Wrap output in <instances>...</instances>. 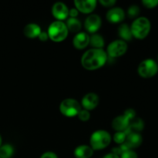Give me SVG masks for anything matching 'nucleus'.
Segmentation results:
<instances>
[{
	"label": "nucleus",
	"mask_w": 158,
	"mask_h": 158,
	"mask_svg": "<svg viewBox=\"0 0 158 158\" xmlns=\"http://www.w3.org/2000/svg\"><path fill=\"white\" fill-rule=\"evenodd\" d=\"M108 56L103 49H88L81 58V64L87 70H96L106 64Z\"/></svg>",
	"instance_id": "obj_1"
},
{
	"label": "nucleus",
	"mask_w": 158,
	"mask_h": 158,
	"mask_svg": "<svg viewBox=\"0 0 158 158\" xmlns=\"http://www.w3.org/2000/svg\"><path fill=\"white\" fill-rule=\"evenodd\" d=\"M111 136L109 132L104 130H98L94 132L89 139L90 147L94 151H101L110 145Z\"/></svg>",
	"instance_id": "obj_2"
},
{
	"label": "nucleus",
	"mask_w": 158,
	"mask_h": 158,
	"mask_svg": "<svg viewBox=\"0 0 158 158\" xmlns=\"http://www.w3.org/2000/svg\"><path fill=\"white\" fill-rule=\"evenodd\" d=\"M133 37L138 40L146 38L151 30V22L146 17H139L132 23L131 26Z\"/></svg>",
	"instance_id": "obj_3"
},
{
	"label": "nucleus",
	"mask_w": 158,
	"mask_h": 158,
	"mask_svg": "<svg viewBox=\"0 0 158 158\" xmlns=\"http://www.w3.org/2000/svg\"><path fill=\"white\" fill-rule=\"evenodd\" d=\"M48 35L51 40L54 42H62L67 37L69 31L66 23L62 21H54L48 28Z\"/></svg>",
	"instance_id": "obj_4"
},
{
	"label": "nucleus",
	"mask_w": 158,
	"mask_h": 158,
	"mask_svg": "<svg viewBox=\"0 0 158 158\" xmlns=\"http://www.w3.org/2000/svg\"><path fill=\"white\" fill-rule=\"evenodd\" d=\"M82 110L81 105L75 99L67 98L63 100L60 105V113L66 117H73L78 115Z\"/></svg>",
	"instance_id": "obj_5"
},
{
	"label": "nucleus",
	"mask_w": 158,
	"mask_h": 158,
	"mask_svg": "<svg viewBox=\"0 0 158 158\" xmlns=\"http://www.w3.org/2000/svg\"><path fill=\"white\" fill-rule=\"evenodd\" d=\"M137 72L140 77L143 78H151L155 76L158 72V64L152 59L143 60L139 64Z\"/></svg>",
	"instance_id": "obj_6"
},
{
	"label": "nucleus",
	"mask_w": 158,
	"mask_h": 158,
	"mask_svg": "<svg viewBox=\"0 0 158 158\" xmlns=\"http://www.w3.org/2000/svg\"><path fill=\"white\" fill-rule=\"evenodd\" d=\"M127 50V44L126 42L121 40H117L111 42L108 45L106 54L111 58H117L124 55Z\"/></svg>",
	"instance_id": "obj_7"
},
{
	"label": "nucleus",
	"mask_w": 158,
	"mask_h": 158,
	"mask_svg": "<svg viewBox=\"0 0 158 158\" xmlns=\"http://www.w3.org/2000/svg\"><path fill=\"white\" fill-rule=\"evenodd\" d=\"M101 24L102 20L100 15L97 14H91L85 20L84 27L88 32L94 34L99 30Z\"/></svg>",
	"instance_id": "obj_8"
},
{
	"label": "nucleus",
	"mask_w": 158,
	"mask_h": 158,
	"mask_svg": "<svg viewBox=\"0 0 158 158\" xmlns=\"http://www.w3.org/2000/svg\"><path fill=\"white\" fill-rule=\"evenodd\" d=\"M52 14L57 21L65 20L69 16V9L67 6L61 2H56L52 7Z\"/></svg>",
	"instance_id": "obj_9"
},
{
	"label": "nucleus",
	"mask_w": 158,
	"mask_h": 158,
	"mask_svg": "<svg viewBox=\"0 0 158 158\" xmlns=\"http://www.w3.org/2000/svg\"><path fill=\"white\" fill-rule=\"evenodd\" d=\"M106 18L111 23H119L125 19V12L120 7H112L106 12Z\"/></svg>",
	"instance_id": "obj_10"
},
{
	"label": "nucleus",
	"mask_w": 158,
	"mask_h": 158,
	"mask_svg": "<svg viewBox=\"0 0 158 158\" xmlns=\"http://www.w3.org/2000/svg\"><path fill=\"white\" fill-rule=\"evenodd\" d=\"M99 104V97L95 93H88L83 97L81 105L83 109L89 111L95 109Z\"/></svg>",
	"instance_id": "obj_11"
},
{
	"label": "nucleus",
	"mask_w": 158,
	"mask_h": 158,
	"mask_svg": "<svg viewBox=\"0 0 158 158\" xmlns=\"http://www.w3.org/2000/svg\"><path fill=\"white\" fill-rule=\"evenodd\" d=\"M76 9L82 13H91L97 6L96 0H76L74 1Z\"/></svg>",
	"instance_id": "obj_12"
},
{
	"label": "nucleus",
	"mask_w": 158,
	"mask_h": 158,
	"mask_svg": "<svg viewBox=\"0 0 158 158\" xmlns=\"http://www.w3.org/2000/svg\"><path fill=\"white\" fill-rule=\"evenodd\" d=\"M89 35L86 32H80L74 36L73 45L77 49H83L89 45Z\"/></svg>",
	"instance_id": "obj_13"
},
{
	"label": "nucleus",
	"mask_w": 158,
	"mask_h": 158,
	"mask_svg": "<svg viewBox=\"0 0 158 158\" xmlns=\"http://www.w3.org/2000/svg\"><path fill=\"white\" fill-rule=\"evenodd\" d=\"M130 120L124 115H120L115 117L112 121V127L114 131L124 132L129 126Z\"/></svg>",
	"instance_id": "obj_14"
},
{
	"label": "nucleus",
	"mask_w": 158,
	"mask_h": 158,
	"mask_svg": "<svg viewBox=\"0 0 158 158\" xmlns=\"http://www.w3.org/2000/svg\"><path fill=\"white\" fill-rule=\"evenodd\" d=\"M142 142H143V138H142L141 134L139 133H131L127 134L126 140H125V143L131 150L140 147Z\"/></svg>",
	"instance_id": "obj_15"
},
{
	"label": "nucleus",
	"mask_w": 158,
	"mask_h": 158,
	"mask_svg": "<svg viewBox=\"0 0 158 158\" xmlns=\"http://www.w3.org/2000/svg\"><path fill=\"white\" fill-rule=\"evenodd\" d=\"M143 127H144V123H143V120L138 117H135L130 121L129 126L124 132L127 135L131 133H139L140 134V131H143Z\"/></svg>",
	"instance_id": "obj_16"
},
{
	"label": "nucleus",
	"mask_w": 158,
	"mask_h": 158,
	"mask_svg": "<svg viewBox=\"0 0 158 158\" xmlns=\"http://www.w3.org/2000/svg\"><path fill=\"white\" fill-rule=\"evenodd\" d=\"M41 32V28L35 23H29L23 29V33L29 39L36 38Z\"/></svg>",
	"instance_id": "obj_17"
},
{
	"label": "nucleus",
	"mask_w": 158,
	"mask_h": 158,
	"mask_svg": "<svg viewBox=\"0 0 158 158\" xmlns=\"http://www.w3.org/2000/svg\"><path fill=\"white\" fill-rule=\"evenodd\" d=\"M94 150L88 145H80L74 150L76 158H90L94 154Z\"/></svg>",
	"instance_id": "obj_18"
},
{
	"label": "nucleus",
	"mask_w": 158,
	"mask_h": 158,
	"mask_svg": "<svg viewBox=\"0 0 158 158\" xmlns=\"http://www.w3.org/2000/svg\"><path fill=\"white\" fill-rule=\"evenodd\" d=\"M118 35L123 41H130L132 40L133 35L131 32V26L126 23H123L118 28Z\"/></svg>",
	"instance_id": "obj_19"
},
{
	"label": "nucleus",
	"mask_w": 158,
	"mask_h": 158,
	"mask_svg": "<svg viewBox=\"0 0 158 158\" xmlns=\"http://www.w3.org/2000/svg\"><path fill=\"white\" fill-rule=\"evenodd\" d=\"M66 25L69 32L77 34L81 30V22L77 18H70V17L68 18L67 20H66Z\"/></svg>",
	"instance_id": "obj_20"
},
{
	"label": "nucleus",
	"mask_w": 158,
	"mask_h": 158,
	"mask_svg": "<svg viewBox=\"0 0 158 158\" xmlns=\"http://www.w3.org/2000/svg\"><path fill=\"white\" fill-rule=\"evenodd\" d=\"M104 40L103 36L100 34L94 33L91 36H89V43L91 46L94 49H103L104 46Z\"/></svg>",
	"instance_id": "obj_21"
},
{
	"label": "nucleus",
	"mask_w": 158,
	"mask_h": 158,
	"mask_svg": "<svg viewBox=\"0 0 158 158\" xmlns=\"http://www.w3.org/2000/svg\"><path fill=\"white\" fill-rule=\"evenodd\" d=\"M14 154V148L11 144L2 145L0 147V158H11Z\"/></svg>",
	"instance_id": "obj_22"
},
{
	"label": "nucleus",
	"mask_w": 158,
	"mask_h": 158,
	"mask_svg": "<svg viewBox=\"0 0 158 158\" xmlns=\"http://www.w3.org/2000/svg\"><path fill=\"white\" fill-rule=\"evenodd\" d=\"M127 138V134H125V132L123 131H117L114 134V137H113V140L117 144H123V143H125V140Z\"/></svg>",
	"instance_id": "obj_23"
},
{
	"label": "nucleus",
	"mask_w": 158,
	"mask_h": 158,
	"mask_svg": "<svg viewBox=\"0 0 158 158\" xmlns=\"http://www.w3.org/2000/svg\"><path fill=\"white\" fill-rule=\"evenodd\" d=\"M140 13V8L137 5H132L127 9V15L131 19L136 18Z\"/></svg>",
	"instance_id": "obj_24"
},
{
	"label": "nucleus",
	"mask_w": 158,
	"mask_h": 158,
	"mask_svg": "<svg viewBox=\"0 0 158 158\" xmlns=\"http://www.w3.org/2000/svg\"><path fill=\"white\" fill-rule=\"evenodd\" d=\"M78 118L80 119L81 121H87L90 118V113L89 111L86 110L85 109H82L79 112L78 115H77Z\"/></svg>",
	"instance_id": "obj_25"
},
{
	"label": "nucleus",
	"mask_w": 158,
	"mask_h": 158,
	"mask_svg": "<svg viewBox=\"0 0 158 158\" xmlns=\"http://www.w3.org/2000/svg\"><path fill=\"white\" fill-rule=\"evenodd\" d=\"M120 158H138L137 153L133 150L130 149L127 151H124L122 153L120 156Z\"/></svg>",
	"instance_id": "obj_26"
},
{
	"label": "nucleus",
	"mask_w": 158,
	"mask_h": 158,
	"mask_svg": "<svg viewBox=\"0 0 158 158\" xmlns=\"http://www.w3.org/2000/svg\"><path fill=\"white\" fill-rule=\"evenodd\" d=\"M142 3L145 7L148 8V9H152L157 6L158 0H143Z\"/></svg>",
	"instance_id": "obj_27"
},
{
	"label": "nucleus",
	"mask_w": 158,
	"mask_h": 158,
	"mask_svg": "<svg viewBox=\"0 0 158 158\" xmlns=\"http://www.w3.org/2000/svg\"><path fill=\"white\" fill-rule=\"evenodd\" d=\"M123 115H124L126 117H127L128 120L131 121V120H133V119L135 118L136 117V112L134 109H131V108H130V109H127L125 110Z\"/></svg>",
	"instance_id": "obj_28"
},
{
	"label": "nucleus",
	"mask_w": 158,
	"mask_h": 158,
	"mask_svg": "<svg viewBox=\"0 0 158 158\" xmlns=\"http://www.w3.org/2000/svg\"><path fill=\"white\" fill-rule=\"evenodd\" d=\"M99 2L105 7H113L117 3L115 0H100Z\"/></svg>",
	"instance_id": "obj_29"
},
{
	"label": "nucleus",
	"mask_w": 158,
	"mask_h": 158,
	"mask_svg": "<svg viewBox=\"0 0 158 158\" xmlns=\"http://www.w3.org/2000/svg\"><path fill=\"white\" fill-rule=\"evenodd\" d=\"M40 158H58L56 154L51 151H47V152L43 153L41 155Z\"/></svg>",
	"instance_id": "obj_30"
},
{
	"label": "nucleus",
	"mask_w": 158,
	"mask_h": 158,
	"mask_svg": "<svg viewBox=\"0 0 158 158\" xmlns=\"http://www.w3.org/2000/svg\"><path fill=\"white\" fill-rule=\"evenodd\" d=\"M79 15V11L77 9H69V16L70 18H77Z\"/></svg>",
	"instance_id": "obj_31"
},
{
	"label": "nucleus",
	"mask_w": 158,
	"mask_h": 158,
	"mask_svg": "<svg viewBox=\"0 0 158 158\" xmlns=\"http://www.w3.org/2000/svg\"><path fill=\"white\" fill-rule=\"evenodd\" d=\"M38 38L40 39V40H41V41L45 42L49 39V35H48V33L46 32H41L40 35H39Z\"/></svg>",
	"instance_id": "obj_32"
},
{
	"label": "nucleus",
	"mask_w": 158,
	"mask_h": 158,
	"mask_svg": "<svg viewBox=\"0 0 158 158\" xmlns=\"http://www.w3.org/2000/svg\"><path fill=\"white\" fill-rule=\"evenodd\" d=\"M103 158H120V156L114 154V153H110V154H106Z\"/></svg>",
	"instance_id": "obj_33"
},
{
	"label": "nucleus",
	"mask_w": 158,
	"mask_h": 158,
	"mask_svg": "<svg viewBox=\"0 0 158 158\" xmlns=\"http://www.w3.org/2000/svg\"><path fill=\"white\" fill-rule=\"evenodd\" d=\"M2 137L1 135H0V147L2 146Z\"/></svg>",
	"instance_id": "obj_34"
},
{
	"label": "nucleus",
	"mask_w": 158,
	"mask_h": 158,
	"mask_svg": "<svg viewBox=\"0 0 158 158\" xmlns=\"http://www.w3.org/2000/svg\"><path fill=\"white\" fill-rule=\"evenodd\" d=\"M157 61H158V56H157Z\"/></svg>",
	"instance_id": "obj_35"
}]
</instances>
